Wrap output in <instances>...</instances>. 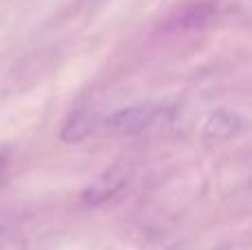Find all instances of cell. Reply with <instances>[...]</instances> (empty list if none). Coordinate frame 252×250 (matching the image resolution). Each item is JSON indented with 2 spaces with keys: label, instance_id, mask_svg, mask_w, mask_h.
Listing matches in <instances>:
<instances>
[{
  "label": "cell",
  "instance_id": "obj_1",
  "mask_svg": "<svg viewBox=\"0 0 252 250\" xmlns=\"http://www.w3.org/2000/svg\"><path fill=\"white\" fill-rule=\"evenodd\" d=\"M166 113L164 106L159 104H133L111 113L104 120V128L113 137H135L151 131L161 115Z\"/></svg>",
  "mask_w": 252,
  "mask_h": 250
},
{
  "label": "cell",
  "instance_id": "obj_2",
  "mask_svg": "<svg viewBox=\"0 0 252 250\" xmlns=\"http://www.w3.org/2000/svg\"><path fill=\"white\" fill-rule=\"evenodd\" d=\"M124 186H126V173L120 166H113L109 171H104L97 180H93L84 188L82 199L87 204H104L111 197H115Z\"/></svg>",
  "mask_w": 252,
  "mask_h": 250
},
{
  "label": "cell",
  "instance_id": "obj_3",
  "mask_svg": "<svg viewBox=\"0 0 252 250\" xmlns=\"http://www.w3.org/2000/svg\"><path fill=\"white\" fill-rule=\"evenodd\" d=\"M93 131V118L89 111H73L71 118L66 120V124L62 126V142H80Z\"/></svg>",
  "mask_w": 252,
  "mask_h": 250
},
{
  "label": "cell",
  "instance_id": "obj_4",
  "mask_svg": "<svg viewBox=\"0 0 252 250\" xmlns=\"http://www.w3.org/2000/svg\"><path fill=\"white\" fill-rule=\"evenodd\" d=\"M239 128V120L230 111H215L208 115L204 124V131L208 137H228Z\"/></svg>",
  "mask_w": 252,
  "mask_h": 250
},
{
  "label": "cell",
  "instance_id": "obj_5",
  "mask_svg": "<svg viewBox=\"0 0 252 250\" xmlns=\"http://www.w3.org/2000/svg\"><path fill=\"white\" fill-rule=\"evenodd\" d=\"M0 164H2V157H0Z\"/></svg>",
  "mask_w": 252,
  "mask_h": 250
},
{
  "label": "cell",
  "instance_id": "obj_6",
  "mask_svg": "<svg viewBox=\"0 0 252 250\" xmlns=\"http://www.w3.org/2000/svg\"><path fill=\"white\" fill-rule=\"evenodd\" d=\"M221 250H223V248H221Z\"/></svg>",
  "mask_w": 252,
  "mask_h": 250
}]
</instances>
